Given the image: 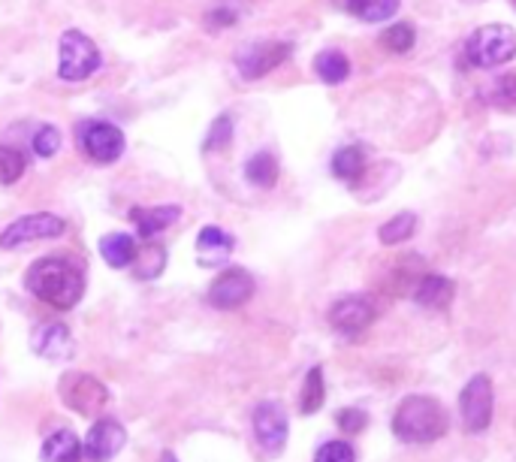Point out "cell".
Listing matches in <instances>:
<instances>
[{"mask_svg": "<svg viewBox=\"0 0 516 462\" xmlns=\"http://www.w3.org/2000/svg\"><path fill=\"white\" fill-rule=\"evenodd\" d=\"M25 287L37 299L49 302L52 308L67 312V308H73L85 293V275L76 263H70L64 257H43L28 269Z\"/></svg>", "mask_w": 516, "mask_h": 462, "instance_id": "1", "label": "cell"}, {"mask_svg": "<svg viewBox=\"0 0 516 462\" xmlns=\"http://www.w3.org/2000/svg\"><path fill=\"white\" fill-rule=\"evenodd\" d=\"M390 429L402 444H435L447 435L450 417L435 396L414 393L399 402Z\"/></svg>", "mask_w": 516, "mask_h": 462, "instance_id": "2", "label": "cell"}, {"mask_svg": "<svg viewBox=\"0 0 516 462\" xmlns=\"http://www.w3.org/2000/svg\"><path fill=\"white\" fill-rule=\"evenodd\" d=\"M465 55L480 70L501 67L516 58V31L510 25H483L471 34Z\"/></svg>", "mask_w": 516, "mask_h": 462, "instance_id": "3", "label": "cell"}, {"mask_svg": "<svg viewBox=\"0 0 516 462\" xmlns=\"http://www.w3.org/2000/svg\"><path fill=\"white\" fill-rule=\"evenodd\" d=\"M100 67V49L82 31H64L58 43V76L64 82H85Z\"/></svg>", "mask_w": 516, "mask_h": 462, "instance_id": "4", "label": "cell"}, {"mask_svg": "<svg viewBox=\"0 0 516 462\" xmlns=\"http://www.w3.org/2000/svg\"><path fill=\"white\" fill-rule=\"evenodd\" d=\"M492 411H495V390L489 375H474L462 393H459V417H462V429L471 435H480L492 426Z\"/></svg>", "mask_w": 516, "mask_h": 462, "instance_id": "5", "label": "cell"}, {"mask_svg": "<svg viewBox=\"0 0 516 462\" xmlns=\"http://www.w3.org/2000/svg\"><path fill=\"white\" fill-rule=\"evenodd\" d=\"M61 399L70 411L82 417H97L109 405V390L85 372H70L61 378Z\"/></svg>", "mask_w": 516, "mask_h": 462, "instance_id": "6", "label": "cell"}, {"mask_svg": "<svg viewBox=\"0 0 516 462\" xmlns=\"http://www.w3.org/2000/svg\"><path fill=\"white\" fill-rule=\"evenodd\" d=\"M251 426H254V438L257 444L269 453V456H278L284 453L287 447V438H290V420H287V411L281 402H260L251 414Z\"/></svg>", "mask_w": 516, "mask_h": 462, "instance_id": "7", "label": "cell"}, {"mask_svg": "<svg viewBox=\"0 0 516 462\" xmlns=\"http://www.w3.org/2000/svg\"><path fill=\"white\" fill-rule=\"evenodd\" d=\"M67 233V221L52 212H34L19 221H13L4 233H0V248H22L28 242L58 239Z\"/></svg>", "mask_w": 516, "mask_h": 462, "instance_id": "8", "label": "cell"}, {"mask_svg": "<svg viewBox=\"0 0 516 462\" xmlns=\"http://www.w3.org/2000/svg\"><path fill=\"white\" fill-rule=\"evenodd\" d=\"M79 145L94 164H115L124 154V133L109 121H82Z\"/></svg>", "mask_w": 516, "mask_h": 462, "instance_id": "9", "label": "cell"}, {"mask_svg": "<svg viewBox=\"0 0 516 462\" xmlns=\"http://www.w3.org/2000/svg\"><path fill=\"white\" fill-rule=\"evenodd\" d=\"M378 315L375 299L366 293H354V296H344L329 308V327L341 336H360L366 327H372Z\"/></svg>", "mask_w": 516, "mask_h": 462, "instance_id": "10", "label": "cell"}, {"mask_svg": "<svg viewBox=\"0 0 516 462\" xmlns=\"http://www.w3.org/2000/svg\"><path fill=\"white\" fill-rule=\"evenodd\" d=\"M254 290H257L254 275H251L248 269L233 266V269H224V272L212 281L206 299H209L212 308H221V312H233V308H242V305L254 296Z\"/></svg>", "mask_w": 516, "mask_h": 462, "instance_id": "11", "label": "cell"}, {"mask_svg": "<svg viewBox=\"0 0 516 462\" xmlns=\"http://www.w3.org/2000/svg\"><path fill=\"white\" fill-rule=\"evenodd\" d=\"M290 52H293L290 43H272V40L269 43H254V46H248V49H242L236 55V67H239L242 79L254 82V79L269 76L275 67H281L290 58Z\"/></svg>", "mask_w": 516, "mask_h": 462, "instance_id": "12", "label": "cell"}, {"mask_svg": "<svg viewBox=\"0 0 516 462\" xmlns=\"http://www.w3.org/2000/svg\"><path fill=\"white\" fill-rule=\"evenodd\" d=\"M127 444V432L118 420L112 417H103L97 420L91 429H88V438H85V453L91 459H112L121 447Z\"/></svg>", "mask_w": 516, "mask_h": 462, "instance_id": "13", "label": "cell"}, {"mask_svg": "<svg viewBox=\"0 0 516 462\" xmlns=\"http://www.w3.org/2000/svg\"><path fill=\"white\" fill-rule=\"evenodd\" d=\"M31 348L37 357H46V360H64L70 357L73 351V339H70V330L58 321H49V324H40L31 336Z\"/></svg>", "mask_w": 516, "mask_h": 462, "instance_id": "14", "label": "cell"}, {"mask_svg": "<svg viewBox=\"0 0 516 462\" xmlns=\"http://www.w3.org/2000/svg\"><path fill=\"white\" fill-rule=\"evenodd\" d=\"M182 218L179 206H151V209H130V221L136 224V233L142 239H154L157 233L169 230Z\"/></svg>", "mask_w": 516, "mask_h": 462, "instance_id": "15", "label": "cell"}, {"mask_svg": "<svg viewBox=\"0 0 516 462\" xmlns=\"http://www.w3.org/2000/svg\"><path fill=\"white\" fill-rule=\"evenodd\" d=\"M236 248V239L224 230V227H203L200 236H197V254H200V263L203 266H215V263H224Z\"/></svg>", "mask_w": 516, "mask_h": 462, "instance_id": "16", "label": "cell"}, {"mask_svg": "<svg viewBox=\"0 0 516 462\" xmlns=\"http://www.w3.org/2000/svg\"><path fill=\"white\" fill-rule=\"evenodd\" d=\"M453 293H456V284H453L447 275L432 272V275L420 278V284H417V290H414V299H417V305H423V308L441 312V308H447V305L453 302Z\"/></svg>", "mask_w": 516, "mask_h": 462, "instance_id": "17", "label": "cell"}, {"mask_svg": "<svg viewBox=\"0 0 516 462\" xmlns=\"http://www.w3.org/2000/svg\"><path fill=\"white\" fill-rule=\"evenodd\" d=\"M136 239L130 233H106L100 239V257L112 266V269H124L136 260Z\"/></svg>", "mask_w": 516, "mask_h": 462, "instance_id": "18", "label": "cell"}, {"mask_svg": "<svg viewBox=\"0 0 516 462\" xmlns=\"http://www.w3.org/2000/svg\"><path fill=\"white\" fill-rule=\"evenodd\" d=\"M332 173L335 179L341 182H348V185H357L366 173V154L360 145H344L335 151V158H332Z\"/></svg>", "mask_w": 516, "mask_h": 462, "instance_id": "19", "label": "cell"}, {"mask_svg": "<svg viewBox=\"0 0 516 462\" xmlns=\"http://www.w3.org/2000/svg\"><path fill=\"white\" fill-rule=\"evenodd\" d=\"M326 402V378H323V366H311L302 387H299V414L311 417L323 408Z\"/></svg>", "mask_w": 516, "mask_h": 462, "instance_id": "20", "label": "cell"}, {"mask_svg": "<svg viewBox=\"0 0 516 462\" xmlns=\"http://www.w3.org/2000/svg\"><path fill=\"white\" fill-rule=\"evenodd\" d=\"M82 456V444L70 429H58L46 438L43 444V459L46 462H79Z\"/></svg>", "mask_w": 516, "mask_h": 462, "instance_id": "21", "label": "cell"}, {"mask_svg": "<svg viewBox=\"0 0 516 462\" xmlns=\"http://www.w3.org/2000/svg\"><path fill=\"white\" fill-rule=\"evenodd\" d=\"M245 179L254 185V188H275L278 182V161L272 151H257L248 158L245 164Z\"/></svg>", "mask_w": 516, "mask_h": 462, "instance_id": "22", "label": "cell"}, {"mask_svg": "<svg viewBox=\"0 0 516 462\" xmlns=\"http://www.w3.org/2000/svg\"><path fill=\"white\" fill-rule=\"evenodd\" d=\"M314 73L326 82V85H341L351 73V61L348 55H341L338 49H326L314 58Z\"/></svg>", "mask_w": 516, "mask_h": 462, "instance_id": "23", "label": "cell"}, {"mask_svg": "<svg viewBox=\"0 0 516 462\" xmlns=\"http://www.w3.org/2000/svg\"><path fill=\"white\" fill-rule=\"evenodd\" d=\"M399 10V0H348V13L360 22H387Z\"/></svg>", "mask_w": 516, "mask_h": 462, "instance_id": "24", "label": "cell"}, {"mask_svg": "<svg viewBox=\"0 0 516 462\" xmlns=\"http://www.w3.org/2000/svg\"><path fill=\"white\" fill-rule=\"evenodd\" d=\"M414 233H417V215L414 212H399V215H393L390 221L381 224L378 239H381V245H402Z\"/></svg>", "mask_w": 516, "mask_h": 462, "instance_id": "25", "label": "cell"}, {"mask_svg": "<svg viewBox=\"0 0 516 462\" xmlns=\"http://www.w3.org/2000/svg\"><path fill=\"white\" fill-rule=\"evenodd\" d=\"M25 154L19 148L0 145V185H16L25 176Z\"/></svg>", "mask_w": 516, "mask_h": 462, "instance_id": "26", "label": "cell"}, {"mask_svg": "<svg viewBox=\"0 0 516 462\" xmlns=\"http://www.w3.org/2000/svg\"><path fill=\"white\" fill-rule=\"evenodd\" d=\"M314 462H357V447L351 438H332L314 450Z\"/></svg>", "mask_w": 516, "mask_h": 462, "instance_id": "27", "label": "cell"}, {"mask_svg": "<svg viewBox=\"0 0 516 462\" xmlns=\"http://www.w3.org/2000/svg\"><path fill=\"white\" fill-rule=\"evenodd\" d=\"M414 40H417V34H414V28H411L408 22L390 25V28L381 34V46H384L387 52H393V55L411 52V49H414Z\"/></svg>", "mask_w": 516, "mask_h": 462, "instance_id": "28", "label": "cell"}, {"mask_svg": "<svg viewBox=\"0 0 516 462\" xmlns=\"http://www.w3.org/2000/svg\"><path fill=\"white\" fill-rule=\"evenodd\" d=\"M166 266V251L160 245H148L136 251V278H157Z\"/></svg>", "mask_w": 516, "mask_h": 462, "instance_id": "29", "label": "cell"}, {"mask_svg": "<svg viewBox=\"0 0 516 462\" xmlns=\"http://www.w3.org/2000/svg\"><path fill=\"white\" fill-rule=\"evenodd\" d=\"M233 142V118L230 115H218L215 124L209 127V136H206V151H224L227 145Z\"/></svg>", "mask_w": 516, "mask_h": 462, "instance_id": "30", "label": "cell"}, {"mask_svg": "<svg viewBox=\"0 0 516 462\" xmlns=\"http://www.w3.org/2000/svg\"><path fill=\"white\" fill-rule=\"evenodd\" d=\"M335 426H338L341 432H348V438H351V435H360V432L369 429V414H366L363 408H341V411L335 414Z\"/></svg>", "mask_w": 516, "mask_h": 462, "instance_id": "31", "label": "cell"}, {"mask_svg": "<svg viewBox=\"0 0 516 462\" xmlns=\"http://www.w3.org/2000/svg\"><path fill=\"white\" fill-rule=\"evenodd\" d=\"M58 148H61V133H58V127H52V124L40 127L37 136H34V151L40 154V158H55Z\"/></svg>", "mask_w": 516, "mask_h": 462, "instance_id": "32", "label": "cell"}, {"mask_svg": "<svg viewBox=\"0 0 516 462\" xmlns=\"http://www.w3.org/2000/svg\"><path fill=\"white\" fill-rule=\"evenodd\" d=\"M507 109H513L516 106V76H504V79H498V94H495Z\"/></svg>", "mask_w": 516, "mask_h": 462, "instance_id": "33", "label": "cell"}, {"mask_svg": "<svg viewBox=\"0 0 516 462\" xmlns=\"http://www.w3.org/2000/svg\"><path fill=\"white\" fill-rule=\"evenodd\" d=\"M233 22H236V13H230V10H215L209 16V25H215V28H224V25H233Z\"/></svg>", "mask_w": 516, "mask_h": 462, "instance_id": "34", "label": "cell"}, {"mask_svg": "<svg viewBox=\"0 0 516 462\" xmlns=\"http://www.w3.org/2000/svg\"><path fill=\"white\" fill-rule=\"evenodd\" d=\"M160 462H179V459H176V453H163Z\"/></svg>", "mask_w": 516, "mask_h": 462, "instance_id": "35", "label": "cell"}]
</instances>
